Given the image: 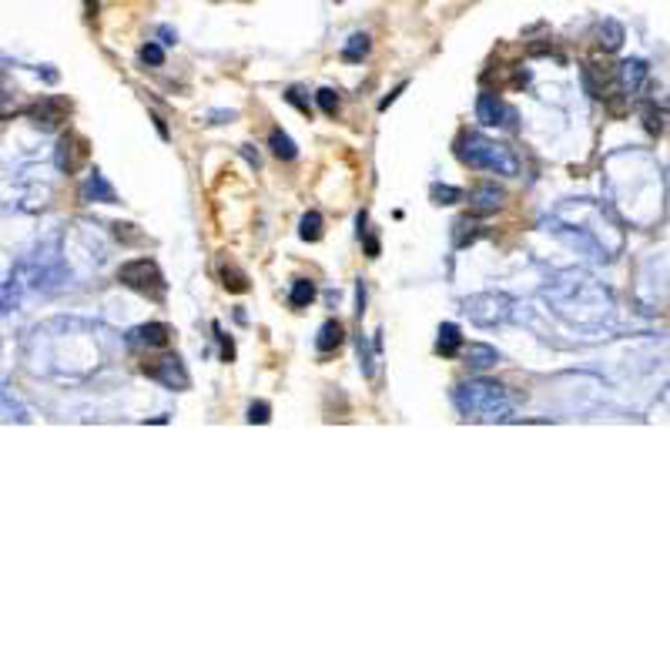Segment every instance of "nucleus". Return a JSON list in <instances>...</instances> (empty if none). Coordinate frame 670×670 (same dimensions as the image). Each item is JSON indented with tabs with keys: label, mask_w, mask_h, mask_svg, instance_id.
<instances>
[{
	"label": "nucleus",
	"mask_w": 670,
	"mask_h": 670,
	"mask_svg": "<svg viewBox=\"0 0 670 670\" xmlns=\"http://www.w3.org/2000/svg\"><path fill=\"white\" fill-rule=\"evenodd\" d=\"M617 78H620V84H623V91L634 94L647 78V64L640 61V57H630V61H623V64L617 67Z\"/></svg>",
	"instance_id": "nucleus-11"
},
{
	"label": "nucleus",
	"mask_w": 670,
	"mask_h": 670,
	"mask_svg": "<svg viewBox=\"0 0 670 670\" xmlns=\"http://www.w3.org/2000/svg\"><path fill=\"white\" fill-rule=\"evenodd\" d=\"M141 61H144V64H151V67H161V64H164V51H161V44H144V47H141Z\"/></svg>",
	"instance_id": "nucleus-24"
},
{
	"label": "nucleus",
	"mask_w": 670,
	"mask_h": 670,
	"mask_svg": "<svg viewBox=\"0 0 670 670\" xmlns=\"http://www.w3.org/2000/svg\"><path fill=\"white\" fill-rule=\"evenodd\" d=\"M84 3H87V17H94L98 14V0H84Z\"/></svg>",
	"instance_id": "nucleus-29"
},
{
	"label": "nucleus",
	"mask_w": 670,
	"mask_h": 670,
	"mask_svg": "<svg viewBox=\"0 0 670 670\" xmlns=\"http://www.w3.org/2000/svg\"><path fill=\"white\" fill-rule=\"evenodd\" d=\"M80 198L84 202H101V205H114L118 202V195H114V188L107 184L101 171H91V178L84 181V188H80Z\"/></svg>",
	"instance_id": "nucleus-9"
},
{
	"label": "nucleus",
	"mask_w": 670,
	"mask_h": 670,
	"mask_svg": "<svg viewBox=\"0 0 670 670\" xmlns=\"http://www.w3.org/2000/svg\"><path fill=\"white\" fill-rule=\"evenodd\" d=\"M144 372H148L151 379H158L161 386L178 389V392L191 386V379H188V372H184V362H181L178 356H164V359L151 362V365H144Z\"/></svg>",
	"instance_id": "nucleus-5"
},
{
	"label": "nucleus",
	"mask_w": 670,
	"mask_h": 670,
	"mask_svg": "<svg viewBox=\"0 0 670 670\" xmlns=\"http://www.w3.org/2000/svg\"><path fill=\"white\" fill-rule=\"evenodd\" d=\"M67 101H61V98H44L41 104H34L30 107V121L37 125V128H44V131H51L57 128L61 121H67Z\"/></svg>",
	"instance_id": "nucleus-6"
},
{
	"label": "nucleus",
	"mask_w": 670,
	"mask_h": 670,
	"mask_svg": "<svg viewBox=\"0 0 670 670\" xmlns=\"http://www.w3.org/2000/svg\"><path fill=\"white\" fill-rule=\"evenodd\" d=\"M315 345H318V352H332V349H338V345H342V325H338L335 318H329V322L318 329Z\"/></svg>",
	"instance_id": "nucleus-14"
},
{
	"label": "nucleus",
	"mask_w": 670,
	"mask_h": 670,
	"mask_svg": "<svg viewBox=\"0 0 670 670\" xmlns=\"http://www.w3.org/2000/svg\"><path fill=\"white\" fill-rule=\"evenodd\" d=\"M460 345H463L460 325H456V322H442V325H439V338H436V352L439 356H446V359H453V356L460 352Z\"/></svg>",
	"instance_id": "nucleus-12"
},
{
	"label": "nucleus",
	"mask_w": 670,
	"mask_h": 670,
	"mask_svg": "<svg viewBox=\"0 0 670 670\" xmlns=\"http://www.w3.org/2000/svg\"><path fill=\"white\" fill-rule=\"evenodd\" d=\"M369 47H372L369 34H352V37H349V44H345V51H342V61H349V64H359L362 57L369 54Z\"/></svg>",
	"instance_id": "nucleus-16"
},
{
	"label": "nucleus",
	"mask_w": 670,
	"mask_h": 670,
	"mask_svg": "<svg viewBox=\"0 0 670 670\" xmlns=\"http://www.w3.org/2000/svg\"><path fill=\"white\" fill-rule=\"evenodd\" d=\"M161 37H164V44H175V41H178V34H175L171 27H161Z\"/></svg>",
	"instance_id": "nucleus-28"
},
{
	"label": "nucleus",
	"mask_w": 670,
	"mask_h": 670,
	"mask_svg": "<svg viewBox=\"0 0 670 670\" xmlns=\"http://www.w3.org/2000/svg\"><path fill=\"white\" fill-rule=\"evenodd\" d=\"M312 299H315V285H312L309 279H299V282L292 285V295H288L292 309H305Z\"/></svg>",
	"instance_id": "nucleus-18"
},
{
	"label": "nucleus",
	"mask_w": 670,
	"mask_h": 670,
	"mask_svg": "<svg viewBox=\"0 0 670 670\" xmlns=\"http://www.w3.org/2000/svg\"><path fill=\"white\" fill-rule=\"evenodd\" d=\"M453 228H456V232H453V245H456V248H466L469 241L479 238V215H463V218H456Z\"/></svg>",
	"instance_id": "nucleus-13"
},
{
	"label": "nucleus",
	"mask_w": 670,
	"mask_h": 670,
	"mask_svg": "<svg viewBox=\"0 0 670 670\" xmlns=\"http://www.w3.org/2000/svg\"><path fill=\"white\" fill-rule=\"evenodd\" d=\"M456 406L466 419H510V399L506 389L490 379H469L463 386H456L453 392Z\"/></svg>",
	"instance_id": "nucleus-1"
},
{
	"label": "nucleus",
	"mask_w": 670,
	"mask_h": 670,
	"mask_svg": "<svg viewBox=\"0 0 670 670\" xmlns=\"http://www.w3.org/2000/svg\"><path fill=\"white\" fill-rule=\"evenodd\" d=\"M429 198H433L436 205H456V202H463V191L453 188V184H433V188H429Z\"/></svg>",
	"instance_id": "nucleus-19"
},
{
	"label": "nucleus",
	"mask_w": 670,
	"mask_h": 670,
	"mask_svg": "<svg viewBox=\"0 0 670 670\" xmlns=\"http://www.w3.org/2000/svg\"><path fill=\"white\" fill-rule=\"evenodd\" d=\"M476 118H479V125H486V128H506V131L516 128V111L503 101V98H496V94H479V101H476Z\"/></svg>",
	"instance_id": "nucleus-4"
},
{
	"label": "nucleus",
	"mask_w": 670,
	"mask_h": 670,
	"mask_svg": "<svg viewBox=\"0 0 670 670\" xmlns=\"http://www.w3.org/2000/svg\"><path fill=\"white\" fill-rule=\"evenodd\" d=\"M221 279H225V288L228 292H248V279H245V272H238L235 265H221Z\"/></svg>",
	"instance_id": "nucleus-20"
},
{
	"label": "nucleus",
	"mask_w": 670,
	"mask_h": 670,
	"mask_svg": "<svg viewBox=\"0 0 670 670\" xmlns=\"http://www.w3.org/2000/svg\"><path fill=\"white\" fill-rule=\"evenodd\" d=\"M131 342L134 345H148V349H164L171 342V329L164 322H148V325H138L131 332Z\"/></svg>",
	"instance_id": "nucleus-8"
},
{
	"label": "nucleus",
	"mask_w": 670,
	"mask_h": 670,
	"mask_svg": "<svg viewBox=\"0 0 670 670\" xmlns=\"http://www.w3.org/2000/svg\"><path fill=\"white\" fill-rule=\"evenodd\" d=\"M315 98H318V107H322L325 114H335V111H338V91H332V87H322Z\"/></svg>",
	"instance_id": "nucleus-22"
},
{
	"label": "nucleus",
	"mask_w": 670,
	"mask_h": 670,
	"mask_svg": "<svg viewBox=\"0 0 670 670\" xmlns=\"http://www.w3.org/2000/svg\"><path fill=\"white\" fill-rule=\"evenodd\" d=\"M456 155H460V161L469 164V168L496 171V175H506V178H513L516 171H519V158L513 155V148L496 144V141L483 138V134H463Z\"/></svg>",
	"instance_id": "nucleus-2"
},
{
	"label": "nucleus",
	"mask_w": 670,
	"mask_h": 670,
	"mask_svg": "<svg viewBox=\"0 0 670 670\" xmlns=\"http://www.w3.org/2000/svg\"><path fill=\"white\" fill-rule=\"evenodd\" d=\"M620 44H623V27L617 21H603L600 24V47L603 51H620Z\"/></svg>",
	"instance_id": "nucleus-17"
},
{
	"label": "nucleus",
	"mask_w": 670,
	"mask_h": 670,
	"mask_svg": "<svg viewBox=\"0 0 670 670\" xmlns=\"http://www.w3.org/2000/svg\"><path fill=\"white\" fill-rule=\"evenodd\" d=\"M503 198H506L503 188H496V184H479V188L469 195V208H473V215L483 218V215H493L496 208L503 205Z\"/></svg>",
	"instance_id": "nucleus-7"
},
{
	"label": "nucleus",
	"mask_w": 670,
	"mask_h": 670,
	"mask_svg": "<svg viewBox=\"0 0 670 670\" xmlns=\"http://www.w3.org/2000/svg\"><path fill=\"white\" fill-rule=\"evenodd\" d=\"M118 282L134 288V292H141V295H151V299H161L164 288H168L161 268H158L151 258H134V261H128V265H121Z\"/></svg>",
	"instance_id": "nucleus-3"
},
{
	"label": "nucleus",
	"mask_w": 670,
	"mask_h": 670,
	"mask_svg": "<svg viewBox=\"0 0 670 670\" xmlns=\"http://www.w3.org/2000/svg\"><path fill=\"white\" fill-rule=\"evenodd\" d=\"M644 121L650 134H660L664 131V111H653V107H644Z\"/></svg>",
	"instance_id": "nucleus-26"
},
{
	"label": "nucleus",
	"mask_w": 670,
	"mask_h": 670,
	"mask_svg": "<svg viewBox=\"0 0 670 670\" xmlns=\"http://www.w3.org/2000/svg\"><path fill=\"white\" fill-rule=\"evenodd\" d=\"M463 359H466V369L486 372V369H493V365L499 362V352H496L493 345H486V342H473V345L463 352Z\"/></svg>",
	"instance_id": "nucleus-10"
},
{
	"label": "nucleus",
	"mask_w": 670,
	"mask_h": 670,
	"mask_svg": "<svg viewBox=\"0 0 670 670\" xmlns=\"http://www.w3.org/2000/svg\"><path fill=\"white\" fill-rule=\"evenodd\" d=\"M365 252H369V258H376V255H379V241H376L372 235L365 238Z\"/></svg>",
	"instance_id": "nucleus-27"
},
{
	"label": "nucleus",
	"mask_w": 670,
	"mask_h": 670,
	"mask_svg": "<svg viewBox=\"0 0 670 670\" xmlns=\"http://www.w3.org/2000/svg\"><path fill=\"white\" fill-rule=\"evenodd\" d=\"M285 101H288V104H295V107H299L302 114H312V104L305 101V91H302V87H288V94H285Z\"/></svg>",
	"instance_id": "nucleus-25"
},
{
	"label": "nucleus",
	"mask_w": 670,
	"mask_h": 670,
	"mask_svg": "<svg viewBox=\"0 0 670 670\" xmlns=\"http://www.w3.org/2000/svg\"><path fill=\"white\" fill-rule=\"evenodd\" d=\"M268 419H272V406H268V402H252V406H248V422H252V426H255V422L258 426H265Z\"/></svg>",
	"instance_id": "nucleus-23"
},
{
	"label": "nucleus",
	"mask_w": 670,
	"mask_h": 670,
	"mask_svg": "<svg viewBox=\"0 0 670 670\" xmlns=\"http://www.w3.org/2000/svg\"><path fill=\"white\" fill-rule=\"evenodd\" d=\"M268 148H272V155L275 158H282V161H292V158L299 155V148H295V141L285 134L282 128H275L272 131V138H268Z\"/></svg>",
	"instance_id": "nucleus-15"
},
{
	"label": "nucleus",
	"mask_w": 670,
	"mask_h": 670,
	"mask_svg": "<svg viewBox=\"0 0 670 670\" xmlns=\"http://www.w3.org/2000/svg\"><path fill=\"white\" fill-rule=\"evenodd\" d=\"M299 235H302L305 241H318V238H322V215H318V211H309V215L302 218Z\"/></svg>",
	"instance_id": "nucleus-21"
}]
</instances>
